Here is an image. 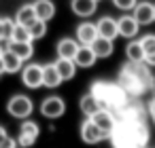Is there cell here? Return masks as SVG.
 I'll use <instances>...</instances> for the list:
<instances>
[{"label": "cell", "mask_w": 155, "mask_h": 148, "mask_svg": "<svg viewBox=\"0 0 155 148\" xmlns=\"http://www.w3.org/2000/svg\"><path fill=\"white\" fill-rule=\"evenodd\" d=\"M38 135H41L38 123H34V121H24L21 127H19V133H17V144H19L21 148H30V146L38 140Z\"/></svg>", "instance_id": "6"}, {"label": "cell", "mask_w": 155, "mask_h": 148, "mask_svg": "<svg viewBox=\"0 0 155 148\" xmlns=\"http://www.w3.org/2000/svg\"><path fill=\"white\" fill-rule=\"evenodd\" d=\"M41 114L45 118H60L64 112H66V102L60 97V95H49L41 102Z\"/></svg>", "instance_id": "5"}, {"label": "cell", "mask_w": 155, "mask_h": 148, "mask_svg": "<svg viewBox=\"0 0 155 148\" xmlns=\"http://www.w3.org/2000/svg\"><path fill=\"white\" fill-rule=\"evenodd\" d=\"M32 7H34V13H36V17L41 21H47L49 24L55 17V5L51 2V0H34Z\"/></svg>", "instance_id": "15"}, {"label": "cell", "mask_w": 155, "mask_h": 148, "mask_svg": "<svg viewBox=\"0 0 155 148\" xmlns=\"http://www.w3.org/2000/svg\"><path fill=\"white\" fill-rule=\"evenodd\" d=\"M5 135H9V133H7V129H5V127H2V125H0V140H2V137H5Z\"/></svg>", "instance_id": "34"}, {"label": "cell", "mask_w": 155, "mask_h": 148, "mask_svg": "<svg viewBox=\"0 0 155 148\" xmlns=\"http://www.w3.org/2000/svg\"><path fill=\"white\" fill-rule=\"evenodd\" d=\"M28 30H30V34H32V40H41V38H45V34H47V21L36 19Z\"/></svg>", "instance_id": "27"}, {"label": "cell", "mask_w": 155, "mask_h": 148, "mask_svg": "<svg viewBox=\"0 0 155 148\" xmlns=\"http://www.w3.org/2000/svg\"><path fill=\"white\" fill-rule=\"evenodd\" d=\"M60 85H62V78H60V74H58V70H55V64L43 66V87L55 89V87H60Z\"/></svg>", "instance_id": "24"}, {"label": "cell", "mask_w": 155, "mask_h": 148, "mask_svg": "<svg viewBox=\"0 0 155 148\" xmlns=\"http://www.w3.org/2000/svg\"><path fill=\"white\" fill-rule=\"evenodd\" d=\"M17 144H15V140L11 137V135H5L2 140H0V148H15Z\"/></svg>", "instance_id": "31"}, {"label": "cell", "mask_w": 155, "mask_h": 148, "mask_svg": "<svg viewBox=\"0 0 155 148\" xmlns=\"http://www.w3.org/2000/svg\"><path fill=\"white\" fill-rule=\"evenodd\" d=\"M9 51L17 55L21 61H28L34 55V45L32 43H9Z\"/></svg>", "instance_id": "25"}, {"label": "cell", "mask_w": 155, "mask_h": 148, "mask_svg": "<svg viewBox=\"0 0 155 148\" xmlns=\"http://www.w3.org/2000/svg\"><path fill=\"white\" fill-rule=\"evenodd\" d=\"M0 76H2V74H0Z\"/></svg>", "instance_id": "38"}, {"label": "cell", "mask_w": 155, "mask_h": 148, "mask_svg": "<svg viewBox=\"0 0 155 148\" xmlns=\"http://www.w3.org/2000/svg\"><path fill=\"white\" fill-rule=\"evenodd\" d=\"M91 121L100 127V131H102L106 137H110L113 131H115V127H117V121H115V116H113L110 110H100V112H96V114L91 116Z\"/></svg>", "instance_id": "11"}, {"label": "cell", "mask_w": 155, "mask_h": 148, "mask_svg": "<svg viewBox=\"0 0 155 148\" xmlns=\"http://www.w3.org/2000/svg\"><path fill=\"white\" fill-rule=\"evenodd\" d=\"M21 83L28 89H41L43 87V66L38 64H28L21 70Z\"/></svg>", "instance_id": "8"}, {"label": "cell", "mask_w": 155, "mask_h": 148, "mask_svg": "<svg viewBox=\"0 0 155 148\" xmlns=\"http://www.w3.org/2000/svg\"><path fill=\"white\" fill-rule=\"evenodd\" d=\"M134 19L138 21V26H151L155 24V9L151 2H138L134 9Z\"/></svg>", "instance_id": "13"}, {"label": "cell", "mask_w": 155, "mask_h": 148, "mask_svg": "<svg viewBox=\"0 0 155 148\" xmlns=\"http://www.w3.org/2000/svg\"><path fill=\"white\" fill-rule=\"evenodd\" d=\"M117 85L127 93L130 99H138V97L147 95L155 85L151 66H147L144 61L142 64H132V61L123 64L119 70V76H117Z\"/></svg>", "instance_id": "1"}, {"label": "cell", "mask_w": 155, "mask_h": 148, "mask_svg": "<svg viewBox=\"0 0 155 148\" xmlns=\"http://www.w3.org/2000/svg\"><path fill=\"white\" fill-rule=\"evenodd\" d=\"M79 47H81V45L77 43V38L64 36V38H60V40H58V45H55V53H58V57H60V59H74V55H77Z\"/></svg>", "instance_id": "12"}, {"label": "cell", "mask_w": 155, "mask_h": 148, "mask_svg": "<svg viewBox=\"0 0 155 148\" xmlns=\"http://www.w3.org/2000/svg\"><path fill=\"white\" fill-rule=\"evenodd\" d=\"M15 19H11V17H2V40L5 43H9L11 40V36H13V32H15Z\"/></svg>", "instance_id": "28"}, {"label": "cell", "mask_w": 155, "mask_h": 148, "mask_svg": "<svg viewBox=\"0 0 155 148\" xmlns=\"http://www.w3.org/2000/svg\"><path fill=\"white\" fill-rule=\"evenodd\" d=\"M113 5L121 11H134L136 5H138V0H113Z\"/></svg>", "instance_id": "30"}, {"label": "cell", "mask_w": 155, "mask_h": 148, "mask_svg": "<svg viewBox=\"0 0 155 148\" xmlns=\"http://www.w3.org/2000/svg\"><path fill=\"white\" fill-rule=\"evenodd\" d=\"M96 2H98V0H96Z\"/></svg>", "instance_id": "39"}, {"label": "cell", "mask_w": 155, "mask_h": 148, "mask_svg": "<svg viewBox=\"0 0 155 148\" xmlns=\"http://www.w3.org/2000/svg\"><path fill=\"white\" fill-rule=\"evenodd\" d=\"M53 64H55V70H58L62 83L64 80H72L77 76V64H74V59H60L58 57Z\"/></svg>", "instance_id": "17"}, {"label": "cell", "mask_w": 155, "mask_h": 148, "mask_svg": "<svg viewBox=\"0 0 155 148\" xmlns=\"http://www.w3.org/2000/svg\"><path fill=\"white\" fill-rule=\"evenodd\" d=\"M81 140H83L85 144L94 146V144H100L102 140H106V135L100 131V127H98L91 118H87V121H83V125H81Z\"/></svg>", "instance_id": "9"}, {"label": "cell", "mask_w": 155, "mask_h": 148, "mask_svg": "<svg viewBox=\"0 0 155 148\" xmlns=\"http://www.w3.org/2000/svg\"><path fill=\"white\" fill-rule=\"evenodd\" d=\"M0 61H2V68H5L7 74H17V72L24 70V61H21L17 55H13L9 49H7L2 55H0Z\"/></svg>", "instance_id": "18"}, {"label": "cell", "mask_w": 155, "mask_h": 148, "mask_svg": "<svg viewBox=\"0 0 155 148\" xmlns=\"http://www.w3.org/2000/svg\"><path fill=\"white\" fill-rule=\"evenodd\" d=\"M144 64H147V66H151V68H153V66H155V53H153V55H149V57H147V59H144Z\"/></svg>", "instance_id": "33"}, {"label": "cell", "mask_w": 155, "mask_h": 148, "mask_svg": "<svg viewBox=\"0 0 155 148\" xmlns=\"http://www.w3.org/2000/svg\"><path fill=\"white\" fill-rule=\"evenodd\" d=\"M98 36H100V34H98V26L91 24V21H83V24H79L77 30H74V38H77V43H79L81 47H91Z\"/></svg>", "instance_id": "7"}, {"label": "cell", "mask_w": 155, "mask_h": 148, "mask_svg": "<svg viewBox=\"0 0 155 148\" xmlns=\"http://www.w3.org/2000/svg\"><path fill=\"white\" fill-rule=\"evenodd\" d=\"M79 108H81V112L87 116V118H91L96 112H100V110H104L100 104H98V99L87 91L85 95H81V99H79Z\"/></svg>", "instance_id": "19"}, {"label": "cell", "mask_w": 155, "mask_h": 148, "mask_svg": "<svg viewBox=\"0 0 155 148\" xmlns=\"http://www.w3.org/2000/svg\"><path fill=\"white\" fill-rule=\"evenodd\" d=\"M96 7H98L96 0H70V9H72V13L79 15V17H83V19L91 17V15L96 13Z\"/></svg>", "instance_id": "16"}, {"label": "cell", "mask_w": 155, "mask_h": 148, "mask_svg": "<svg viewBox=\"0 0 155 148\" xmlns=\"http://www.w3.org/2000/svg\"><path fill=\"white\" fill-rule=\"evenodd\" d=\"M140 45H142L147 57L153 55V53H155V34H147V36H142V38H140Z\"/></svg>", "instance_id": "29"}, {"label": "cell", "mask_w": 155, "mask_h": 148, "mask_svg": "<svg viewBox=\"0 0 155 148\" xmlns=\"http://www.w3.org/2000/svg\"><path fill=\"white\" fill-rule=\"evenodd\" d=\"M36 19H38V17H36L32 5H24V7H19V11L15 13V24H17V26H26V28H30Z\"/></svg>", "instance_id": "22"}, {"label": "cell", "mask_w": 155, "mask_h": 148, "mask_svg": "<svg viewBox=\"0 0 155 148\" xmlns=\"http://www.w3.org/2000/svg\"><path fill=\"white\" fill-rule=\"evenodd\" d=\"M9 43H34V40H32V34L26 26H15V32H13Z\"/></svg>", "instance_id": "26"}, {"label": "cell", "mask_w": 155, "mask_h": 148, "mask_svg": "<svg viewBox=\"0 0 155 148\" xmlns=\"http://www.w3.org/2000/svg\"><path fill=\"white\" fill-rule=\"evenodd\" d=\"M0 40H2V17H0Z\"/></svg>", "instance_id": "35"}, {"label": "cell", "mask_w": 155, "mask_h": 148, "mask_svg": "<svg viewBox=\"0 0 155 148\" xmlns=\"http://www.w3.org/2000/svg\"><path fill=\"white\" fill-rule=\"evenodd\" d=\"M147 112H149V116H151V121H153V125H155V95L149 99V104H147Z\"/></svg>", "instance_id": "32"}, {"label": "cell", "mask_w": 155, "mask_h": 148, "mask_svg": "<svg viewBox=\"0 0 155 148\" xmlns=\"http://www.w3.org/2000/svg\"><path fill=\"white\" fill-rule=\"evenodd\" d=\"M89 93L98 99V104H100L104 110H110V112H117V110H121V108H125V106L130 104L127 93H125L117 83L94 80L91 87H89Z\"/></svg>", "instance_id": "3"}, {"label": "cell", "mask_w": 155, "mask_h": 148, "mask_svg": "<svg viewBox=\"0 0 155 148\" xmlns=\"http://www.w3.org/2000/svg\"><path fill=\"white\" fill-rule=\"evenodd\" d=\"M7 112H9V116H13V118L28 121V116L34 112V102H32L28 95H24V93H15V95H11L9 102H7Z\"/></svg>", "instance_id": "4"}, {"label": "cell", "mask_w": 155, "mask_h": 148, "mask_svg": "<svg viewBox=\"0 0 155 148\" xmlns=\"http://www.w3.org/2000/svg\"><path fill=\"white\" fill-rule=\"evenodd\" d=\"M144 148H149V146H144Z\"/></svg>", "instance_id": "36"}, {"label": "cell", "mask_w": 155, "mask_h": 148, "mask_svg": "<svg viewBox=\"0 0 155 148\" xmlns=\"http://www.w3.org/2000/svg\"><path fill=\"white\" fill-rule=\"evenodd\" d=\"M125 57H127V61H132V64H142V61L147 59L140 40H127V45H125Z\"/></svg>", "instance_id": "20"}, {"label": "cell", "mask_w": 155, "mask_h": 148, "mask_svg": "<svg viewBox=\"0 0 155 148\" xmlns=\"http://www.w3.org/2000/svg\"><path fill=\"white\" fill-rule=\"evenodd\" d=\"M149 127H147V121H134V118H125V121H119L113 135H110V142L115 148H144L149 144Z\"/></svg>", "instance_id": "2"}, {"label": "cell", "mask_w": 155, "mask_h": 148, "mask_svg": "<svg viewBox=\"0 0 155 148\" xmlns=\"http://www.w3.org/2000/svg\"><path fill=\"white\" fill-rule=\"evenodd\" d=\"M96 26H98V34H100L102 38L115 40V38L119 36V30H117V19H113V17H108V15L100 17V19L96 21Z\"/></svg>", "instance_id": "14"}, {"label": "cell", "mask_w": 155, "mask_h": 148, "mask_svg": "<svg viewBox=\"0 0 155 148\" xmlns=\"http://www.w3.org/2000/svg\"><path fill=\"white\" fill-rule=\"evenodd\" d=\"M96 61H98V57H96V53H94L91 47H79V51L74 55L77 68H91Z\"/></svg>", "instance_id": "21"}, {"label": "cell", "mask_w": 155, "mask_h": 148, "mask_svg": "<svg viewBox=\"0 0 155 148\" xmlns=\"http://www.w3.org/2000/svg\"><path fill=\"white\" fill-rule=\"evenodd\" d=\"M91 49H94V53H96V57H98V59H106V57H110V55H113V51H115L113 40L102 38V36H98V38L94 40Z\"/></svg>", "instance_id": "23"}, {"label": "cell", "mask_w": 155, "mask_h": 148, "mask_svg": "<svg viewBox=\"0 0 155 148\" xmlns=\"http://www.w3.org/2000/svg\"><path fill=\"white\" fill-rule=\"evenodd\" d=\"M153 9H155V5H153Z\"/></svg>", "instance_id": "37"}, {"label": "cell", "mask_w": 155, "mask_h": 148, "mask_svg": "<svg viewBox=\"0 0 155 148\" xmlns=\"http://www.w3.org/2000/svg\"><path fill=\"white\" fill-rule=\"evenodd\" d=\"M117 30H119V36H123L127 40H136V36L140 32V26L134 19V15H123V17L117 19Z\"/></svg>", "instance_id": "10"}]
</instances>
